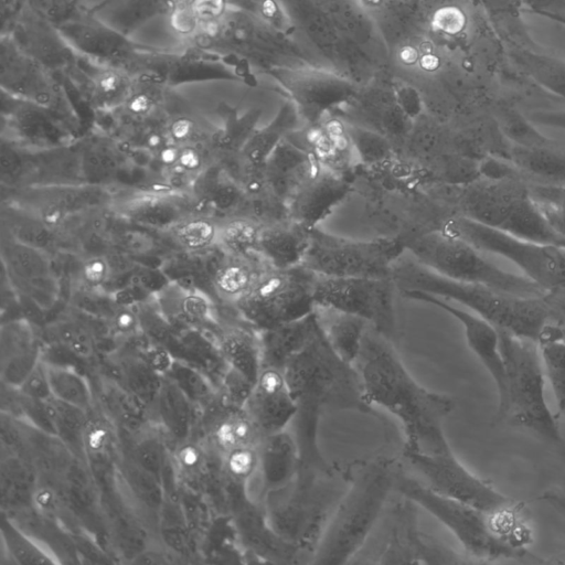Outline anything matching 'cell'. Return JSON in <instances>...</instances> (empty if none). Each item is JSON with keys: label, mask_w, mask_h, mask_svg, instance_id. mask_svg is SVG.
<instances>
[{"label": "cell", "mask_w": 565, "mask_h": 565, "mask_svg": "<svg viewBox=\"0 0 565 565\" xmlns=\"http://www.w3.org/2000/svg\"><path fill=\"white\" fill-rule=\"evenodd\" d=\"M320 323L316 312L259 332L263 366L282 370L313 337Z\"/></svg>", "instance_id": "obj_23"}, {"label": "cell", "mask_w": 565, "mask_h": 565, "mask_svg": "<svg viewBox=\"0 0 565 565\" xmlns=\"http://www.w3.org/2000/svg\"><path fill=\"white\" fill-rule=\"evenodd\" d=\"M158 296L160 309L167 318L177 317L195 323L215 322L211 299L198 289L170 284Z\"/></svg>", "instance_id": "obj_32"}, {"label": "cell", "mask_w": 565, "mask_h": 565, "mask_svg": "<svg viewBox=\"0 0 565 565\" xmlns=\"http://www.w3.org/2000/svg\"><path fill=\"white\" fill-rule=\"evenodd\" d=\"M535 204L551 225L565 241V185L527 181Z\"/></svg>", "instance_id": "obj_40"}, {"label": "cell", "mask_w": 565, "mask_h": 565, "mask_svg": "<svg viewBox=\"0 0 565 565\" xmlns=\"http://www.w3.org/2000/svg\"><path fill=\"white\" fill-rule=\"evenodd\" d=\"M19 390L26 396L42 402L53 397L50 390L44 362H40V364L35 367V370L31 373V375Z\"/></svg>", "instance_id": "obj_52"}, {"label": "cell", "mask_w": 565, "mask_h": 565, "mask_svg": "<svg viewBox=\"0 0 565 565\" xmlns=\"http://www.w3.org/2000/svg\"><path fill=\"white\" fill-rule=\"evenodd\" d=\"M416 504L404 498L395 508L380 564H462L472 563L466 555L431 544L418 530Z\"/></svg>", "instance_id": "obj_15"}, {"label": "cell", "mask_w": 565, "mask_h": 565, "mask_svg": "<svg viewBox=\"0 0 565 565\" xmlns=\"http://www.w3.org/2000/svg\"><path fill=\"white\" fill-rule=\"evenodd\" d=\"M39 349L33 328L26 319L11 320L2 324L0 335L1 361Z\"/></svg>", "instance_id": "obj_43"}, {"label": "cell", "mask_w": 565, "mask_h": 565, "mask_svg": "<svg viewBox=\"0 0 565 565\" xmlns=\"http://www.w3.org/2000/svg\"><path fill=\"white\" fill-rule=\"evenodd\" d=\"M202 162V156L194 147L184 145L182 148H180L177 166L181 170L185 172L198 171L201 169Z\"/></svg>", "instance_id": "obj_58"}, {"label": "cell", "mask_w": 565, "mask_h": 565, "mask_svg": "<svg viewBox=\"0 0 565 565\" xmlns=\"http://www.w3.org/2000/svg\"><path fill=\"white\" fill-rule=\"evenodd\" d=\"M315 312L333 351L347 363L356 361L370 323L355 315L316 306Z\"/></svg>", "instance_id": "obj_26"}, {"label": "cell", "mask_w": 565, "mask_h": 565, "mask_svg": "<svg viewBox=\"0 0 565 565\" xmlns=\"http://www.w3.org/2000/svg\"><path fill=\"white\" fill-rule=\"evenodd\" d=\"M1 258L8 276L17 286L53 275L44 249L21 243L9 235L2 237Z\"/></svg>", "instance_id": "obj_30"}, {"label": "cell", "mask_w": 565, "mask_h": 565, "mask_svg": "<svg viewBox=\"0 0 565 565\" xmlns=\"http://www.w3.org/2000/svg\"><path fill=\"white\" fill-rule=\"evenodd\" d=\"M81 276L87 287L92 289L102 288L111 276V269L107 257H88L81 268Z\"/></svg>", "instance_id": "obj_50"}, {"label": "cell", "mask_w": 565, "mask_h": 565, "mask_svg": "<svg viewBox=\"0 0 565 565\" xmlns=\"http://www.w3.org/2000/svg\"><path fill=\"white\" fill-rule=\"evenodd\" d=\"M269 265L259 255H233L213 273V286L223 299L236 302L256 282Z\"/></svg>", "instance_id": "obj_27"}, {"label": "cell", "mask_w": 565, "mask_h": 565, "mask_svg": "<svg viewBox=\"0 0 565 565\" xmlns=\"http://www.w3.org/2000/svg\"><path fill=\"white\" fill-rule=\"evenodd\" d=\"M540 501L546 503L557 514L565 519V494L558 489H548L539 498Z\"/></svg>", "instance_id": "obj_61"}, {"label": "cell", "mask_w": 565, "mask_h": 565, "mask_svg": "<svg viewBox=\"0 0 565 565\" xmlns=\"http://www.w3.org/2000/svg\"><path fill=\"white\" fill-rule=\"evenodd\" d=\"M365 402L392 415L404 434V458L452 451L444 422L454 399L423 386L406 369L391 340L369 326L356 361Z\"/></svg>", "instance_id": "obj_1"}, {"label": "cell", "mask_w": 565, "mask_h": 565, "mask_svg": "<svg viewBox=\"0 0 565 565\" xmlns=\"http://www.w3.org/2000/svg\"><path fill=\"white\" fill-rule=\"evenodd\" d=\"M482 253L499 255L547 292L565 290V246L525 239L462 215H451L441 227Z\"/></svg>", "instance_id": "obj_10"}, {"label": "cell", "mask_w": 565, "mask_h": 565, "mask_svg": "<svg viewBox=\"0 0 565 565\" xmlns=\"http://www.w3.org/2000/svg\"><path fill=\"white\" fill-rule=\"evenodd\" d=\"M146 289L130 279L129 284L120 286L110 292V299L116 307H137L151 298Z\"/></svg>", "instance_id": "obj_53"}, {"label": "cell", "mask_w": 565, "mask_h": 565, "mask_svg": "<svg viewBox=\"0 0 565 565\" xmlns=\"http://www.w3.org/2000/svg\"><path fill=\"white\" fill-rule=\"evenodd\" d=\"M141 359L156 373L162 375L171 372L175 365L171 353L160 343H153L146 348Z\"/></svg>", "instance_id": "obj_54"}, {"label": "cell", "mask_w": 565, "mask_h": 565, "mask_svg": "<svg viewBox=\"0 0 565 565\" xmlns=\"http://www.w3.org/2000/svg\"><path fill=\"white\" fill-rule=\"evenodd\" d=\"M14 132L24 145L38 150L67 146L70 135L49 118L39 113L19 116L14 122Z\"/></svg>", "instance_id": "obj_37"}, {"label": "cell", "mask_w": 565, "mask_h": 565, "mask_svg": "<svg viewBox=\"0 0 565 565\" xmlns=\"http://www.w3.org/2000/svg\"><path fill=\"white\" fill-rule=\"evenodd\" d=\"M350 472L332 465H305L286 486L264 493L263 508L270 526L311 561L316 544L348 488Z\"/></svg>", "instance_id": "obj_5"}, {"label": "cell", "mask_w": 565, "mask_h": 565, "mask_svg": "<svg viewBox=\"0 0 565 565\" xmlns=\"http://www.w3.org/2000/svg\"><path fill=\"white\" fill-rule=\"evenodd\" d=\"M218 349L226 366L254 385L263 367L259 332L228 328L220 335Z\"/></svg>", "instance_id": "obj_28"}, {"label": "cell", "mask_w": 565, "mask_h": 565, "mask_svg": "<svg viewBox=\"0 0 565 565\" xmlns=\"http://www.w3.org/2000/svg\"><path fill=\"white\" fill-rule=\"evenodd\" d=\"M201 189L206 200L218 210L233 207L241 196V190L234 181L214 169L207 171Z\"/></svg>", "instance_id": "obj_47"}, {"label": "cell", "mask_w": 565, "mask_h": 565, "mask_svg": "<svg viewBox=\"0 0 565 565\" xmlns=\"http://www.w3.org/2000/svg\"><path fill=\"white\" fill-rule=\"evenodd\" d=\"M54 341L79 358L94 353V339L90 331L77 320H60L51 328Z\"/></svg>", "instance_id": "obj_44"}, {"label": "cell", "mask_w": 565, "mask_h": 565, "mask_svg": "<svg viewBox=\"0 0 565 565\" xmlns=\"http://www.w3.org/2000/svg\"><path fill=\"white\" fill-rule=\"evenodd\" d=\"M434 490L470 504L493 516L519 509L487 480L472 473L449 451L440 455H415L405 458Z\"/></svg>", "instance_id": "obj_14"}, {"label": "cell", "mask_w": 565, "mask_h": 565, "mask_svg": "<svg viewBox=\"0 0 565 565\" xmlns=\"http://www.w3.org/2000/svg\"><path fill=\"white\" fill-rule=\"evenodd\" d=\"M12 536V541L11 543L8 545H10V550L13 552L14 556L15 557H33L35 563H39L41 562L39 558H36L35 556H42L41 554H39V551L31 544V542H29L24 537H21L20 535H18L17 537V534L13 533Z\"/></svg>", "instance_id": "obj_59"}, {"label": "cell", "mask_w": 565, "mask_h": 565, "mask_svg": "<svg viewBox=\"0 0 565 565\" xmlns=\"http://www.w3.org/2000/svg\"><path fill=\"white\" fill-rule=\"evenodd\" d=\"M297 403L291 423L301 463L331 465L319 443V423L328 409L373 413L365 402L360 375L353 364L343 361L331 348L321 328L282 369Z\"/></svg>", "instance_id": "obj_2"}, {"label": "cell", "mask_w": 565, "mask_h": 565, "mask_svg": "<svg viewBox=\"0 0 565 565\" xmlns=\"http://www.w3.org/2000/svg\"><path fill=\"white\" fill-rule=\"evenodd\" d=\"M406 250L407 242L401 236L353 239L313 227L302 265L328 277H392Z\"/></svg>", "instance_id": "obj_11"}, {"label": "cell", "mask_w": 565, "mask_h": 565, "mask_svg": "<svg viewBox=\"0 0 565 565\" xmlns=\"http://www.w3.org/2000/svg\"><path fill=\"white\" fill-rule=\"evenodd\" d=\"M53 398L87 411L93 404L89 383L85 376L70 366L44 362Z\"/></svg>", "instance_id": "obj_34"}, {"label": "cell", "mask_w": 565, "mask_h": 565, "mask_svg": "<svg viewBox=\"0 0 565 565\" xmlns=\"http://www.w3.org/2000/svg\"><path fill=\"white\" fill-rule=\"evenodd\" d=\"M499 332L505 384L498 396L494 423L530 431L565 450V439L545 397V374L536 341Z\"/></svg>", "instance_id": "obj_6"}, {"label": "cell", "mask_w": 565, "mask_h": 565, "mask_svg": "<svg viewBox=\"0 0 565 565\" xmlns=\"http://www.w3.org/2000/svg\"><path fill=\"white\" fill-rule=\"evenodd\" d=\"M217 232L218 225L204 216L185 217L172 228L175 242L190 252L202 250L216 243Z\"/></svg>", "instance_id": "obj_41"}, {"label": "cell", "mask_w": 565, "mask_h": 565, "mask_svg": "<svg viewBox=\"0 0 565 565\" xmlns=\"http://www.w3.org/2000/svg\"><path fill=\"white\" fill-rule=\"evenodd\" d=\"M396 458L377 456L350 470L347 490L313 550L312 564H345L365 544L395 489Z\"/></svg>", "instance_id": "obj_4"}, {"label": "cell", "mask_w": 565, "mask_h": 565, "mask_svg": "<svg viewBox=\"0 0 565 565\" xmlns=\"http://www.w3.org/2000/svg\"><path fill=\"white\" fill-rule=\"evenodd\" d=\"M347 128L356 159L361 163H381L391 156V143L383 135L356 126L347 125Z\"/></svg>", "instance_id": "obj_42"}, {"label": "cell", "mask_w": 565, "mask_h": 565, "mask_svg": "<svg viewBox=\"0 0 565 565\" xmlns=\"http://www.w3.org/2000/svg\"><path fill=\"white\" fill-rule=\"evenodd\" d=\"M351 189L349 174L316 163L285 201L290 221L313 228L326 220Z\"/></svg>", "instance_id": "obj_16"}, {"label": "cell", "mask_w": 565, "mask_h": 565, "mask_svg": "<svg viewBox=\"0 0 565 565\" xmlns=\"http://www.w3.org/2000/svg\"><path fill=\"white\" fill-rule=\"evenodd\" d=\"M244 409L263 437L287 429L298 407L284 371L263 366Z\"/></svg>", "instance_id": "obj_19"}, {"label": "cell", "mask_w": 565, "mask_h": 565, "mask_svg": "<svg viewBox=\"0 0 565 565\" xmlns=\"http://www.w3.org/2000/svg\"><path fill=\"white\" fill-rule=\"evenodd\" d=\"M212 437L220 450L241 446H258L263 435L244 408L230 412L213 429Z\"/></svg>", "instance_id": "obj_35"}, {"label": "cell", "mask_w": 565, "mask_h": 565, "mask_svg": "<svg viewBox=\"0 0 565 565\" xmlns=\"http://www.w3.org/2000/svg\"><path fill=\"white\" fill-rule=\"evenodd\" d=\"M317 162L287 137L277 146L262 170L276 196L286 201Z\"/></svg>", "instance_id": "obj_25"}, {"label": "cell", "mask_w": 565, "mask_h": 565, "mask_svg": "<svg viewBox=\"0 0 565 565\" xmlns=\"http://www.w3.org/2000/svg\"><path fill=\"white\" fill-rule=\"evenodd\" d=\"M392 278L401 291L419 290L446 299L480 316L497 330L537 343L562 324L550 292L544 297H520L450 279L423 266L409 254L395 263Z\"/></svg>", "instance_id": "obj_3"}, {"label": "cell", "mask_w": 565, "mask_h": 565, "mask_svg": "<svg viewBox=\"0 0 565 565\" xmlns=\"http://www.w3.org/2000/svg\"><path fill=\"white\" fill-rule=\"evenodd\" d=\"M22 168L23 160L18 150L10 143L6 145L2 142L0 150V170L2 177H15L22 171Z\"/></svg>", "instance_id": "obj_57"}, {"label": "cell", "mask_w": 565, "mask_h": 565, "mask_svg": "<svg viewBox=\"0 0 565 565\" xmlns=\"http://www.w3.org/2000/svg\"><path fill=\"white\" fill-rule=\"evenodd\" d=\"M408 254L428 269L450 279L484 285L520 297H544L548 292L524 275L501 269L463 239L441 228L407 243Z\"/></svg>", "instance_id": "obj_9"}, {"label": "cell", "mask_w": 565, "mask_h": 565, "mask_svg": "<svg viewBox=\"0 0 565 565\" xmlns=\"http://www.w3.org/2000/svg\"><path fill=\"white\" fill-rule=\"evenodd\" d=\"M22 199V207L55 230L68 215L103 205L108 195L99 184L76 182L36 185Z\"/></svg>", "instance_id": "obj_18"}, {"label": "cell", "mask_w": 565, "mask_h": 565, "mask_svg": "<svg viewBox=\"0 0 565 565\" xmlns=\"http://www.w3.org/2000/svg\"><path fill=\"white\" fill-rule=\"evenodd\" d=\"M258 446H241L224 454L226 475L236 483L247 486L258 470Z\"/></svg>", "instance_id": "obj_46"}, {"label": "cell", "mask_w": 565, "mask_h": 565, "mask_svg": "<svg viewBox=\"0 0 565 565\" xmlns=\"http://www.w3.org/2000/svg\"><path fill=\"white\" fill-rule=\"evenodd\" d=\"M508 160L526 181L565 185V150L551 141L536 146L510 143Z\"/></svg>", "instance_id": "obj_24"}, {"label": "cell", "mask_w": 565, "mask_h": 565, "mask_svg": "<svg viewBox=\"0 0 565 565\" xmlns=\"http://www.w3.org/2000/svg\"><path fill=\"white\" fill-rule=\"evenodd\" d=\"M539 345L545 379L552 388L559 413L565 416V330L545 338Z\"/></svg>", "instance_id": "obj_38"}, {"label": "cell", "mask_w": 565, "mask_h": 565, "mask_svg": "<svg viewBox=\"0 0 565 565\" xmlns=\"http://www.w3.org/2000/svg\"><path fill=\"white\" fill-rule=\"evenodd\" d=\"M162 424L177 439L184 441L189 435L192 408L188 394L173 380L162 381L157 396Z\"/></svg>", "instance_id": "obj_33"}, {"label": "cell", "mask_w": 565, "mask_h": 565, "mask_svg": "<svg viewBox=\"0 0 565 565\" xmlns=\"http://www.w3.org/2000/svg\"><path fill=\"white\" fill-rule=\"evenodd\" d=\"M259 225L247 218H234L218 225L217 241L227 254L258 255Z\"/></svg>", "instance_id": "obj_39"}, {"label": "cell", "mask_w": 565, "mask_h": 565, "mask_svg": "<svg viewBox=\"0 0 565 565\" xmlns=\"http://www.w3.org/2000/svg\"><path fill=\"white\" fill-rule=\"evenodd\" d=\"M195 132L194 124L188 119H180L170 127V136L175 143L188 142Z\"/></svg>", "instance_id": "obj_60"}, {"label": "cell", "mask_w": 565, "mask_h": 565, "mask_svg": "<svg viewBox=\"0 0 565 565\" xmlns=\"http://www.w3.org/2000/svg\"><path fill=\"white\" fill-rule=\"evenodd\" d=\"M140 329L156 343H164L171 337V329L161 309L149 305V300L137 306Z\"/></svg>", "instance_id": "obj_49"}, {"label": "cell", "mask_w": 565, "mask_h": 565, "mask_svg": "<svg viewBox=\"0 0 565 565\" xmlns=\"http://www.w3.org/2000/svg\"><path fill=\"white\" fill-rule=\"evenodd\" d=\"M317 274L302 264L288 269L267 268L235 305L257 331L268 330L315 311Z\"/></svg>", "instance_id": "obj_12"}, {"label": "cell", "mask_w": 565, "mask_h": 565, "mask_svg": "<svg viewBox=\"0 0 565 565\" xmlns=\"http://www.w3.org/2000/svg\"><path fill=\"white\" fill-rule=\"evenodd\" d=\"M117 209L132 223L158 230H172L186 217L174 201L157 194L145 193L126 198L118 202Z\"/></svg>", "instance_id": "obj_29"}, {"label": "cell", "mask_w": 565, "mask_h": 565, "mask_svg": "<svg viewBox=\"0 0 565 565\" xmlns=\"http://www.w3.org/2000/svg\"><path fill=\"white\" fill-rule=\"evenodd\" d=\"M131 280L152 296L160 294L170 285L168 276L162 270L150 266H139L132 269Z\"/></svg>", "instance_id": "obj_51"}, {"label": "cell", "mask_w": 565, "mask_h": 565, "mask_svg": "<svg viewBox=\"0 0 565 565\" xmlns=\"http://www.w3.org/2000/svg\"><path fill=\"white\" fill-rule=\"evenodd\" d=\"M296 126L295 109L287 105L267 126L252 132L239 150L245 163L254 169H262L277 146L296 130Z\"/></svg>", "instance_id": "obj_31"}, {"label": "cell", "mask_w": 565, "mask_h": 565, "mask_svg": "<svg viewBox=\"0 0 565 565\" xmlns=\"http://www.w3.org/2000/svg\"><path fill=\"white\" fill-rule=\"evenodd\" d=\"M117 169L115 158L104 150L87 148L81 153L82 178L88 183L99 184L109 179Z\"/></svg>", "instance_id": "obj_48"}, {"label": "cell", "mask_w": 565, "mask_h": 565, "mask_svg": "<svg viewBox=\"0 0 565 565\" xmlns=\"http://www.w3.org/2000/svg\"><path fill=\"white\" fill-rule=\"evenodd\" d=\"M258 458L264 493L290 482L301 462L298 443L287 429L264 436L258 445Z\"/></svg>", "instance_id": "obj_21"}, {"label": "cell", "mask_w": 565, "mask_h": 565, "mask_svg": "<svg viewBox=\"0 0 565 565\" xmlns=\"http://www.w3.org/2000/svg\"><path fill=\"white\" fill-rule=\"evenodd\" d=\"M110 320L115 332L121 335L134 334L141 330L137 310L130 307H116Z\"/></svg>", "instance_id": "obj_56"}, {"label": "cell", "mask_w": 565, "mask_h": 565, "mask_svg": "<svg viewBox=\"0 0 565 565\" xmlns=\"http://www.w3.org/2000/svg\"><path fill=\"white\" fill-rule=\"evenodd\" d=\"M392 277H328L317 275L316 306L333 308L365 319L370 326L392 340L395 331Z\"/></svg>", "instance_id": "obj_13"}, {"label": "cell", "mask_w": 565, "mask_h": 565, "mask_svg": "<svg viewBox=\"0 0 565 565\" xmlns=\"http://www.w3.org/2000/svg\"><path fill=\"white\" fill-rule=\"evenodd\" d=\"M402 295L405 298L438 307L462 326L469 349L489 373L499 396L504 390L505 371L497 328L475 312L434 295L419 290H405Z\"/></svg>", "instance_id": "obj_17"}, {"label": "cell", "mask_w": 565, "mask_h": 565, "mask_svg": "<svg viewBox=\"0 0 565 565\" xmlns=\"http://www.w3.org/2000/svg\"><path fill=\"white\" fill-rule=\"evenodd\" d=\"M551 296L556 305L561 320L565 326V290H558L551 292Z\"/></svg>", "instance_id": "obj_62"}, {"label": "cell", "mask_w": 565, "mask_h": 565, "mask_svg": "<svg viewBox=\"0 0 565 565\" xmlns=\"http://www.w3.org/2000/svg\"><path fill=\"white\" fill-rule=\"evenodd\" d=\"M124 374L131 391L143 401L157 399L162 382L142 359H130L124 364Z\"/></svg>", "instance_id": "obj_45"}, {"label": "cell", "mask_w": 565, "mask_h": 565, "mask_svg": "<svg viewBox=\"0 0 565 565\" xmlns=\"http://www.w3.org/2000/svg\"><path fill=\"white\" fill-rule=\"evenodd\" d=\"M395 490L450 531L471 562L524 559L533 556L526 547H521L500 534L493 515L445 495L420 479L401 471Z\"/></svg>", "instance_id": "obj_8"}, {"label": "cell", "mask_w": 565, "mask_h": 565, "mask_svg": "<svg viewBox=\"0 0 565 565\" xmlns=\"http://www.w3.org/2000/svg\"><path fill=\"white\" fill-rule=\"evenodd\" d=\"M310 228L292 221L262 226L257 253L274 269H288L302 264Z\"/></svg>", "instance_id": "obj_22"}, {"label": "cell", "mask_w": 565, "mask_h": 565, "mask_svg": "<svg viewBox=\"0 0 565 565\" xmlns=\"http://www.w3.org/2000/svg\"><path fill=\"white\" fill-rule=\"evenodd\" d=\"M204 454L202 448L193 443H183L175 452L178 467L184 473H194L203 465Z\"/></svg>", "instance_id": "obj_55"}, {"label": "cell", "mask_w": 565, "mask_h": 565, "mask_svg": "<svg viewBox=\"0 0 565 565\" xmlns=\"http://www.w3.org/2000/svg\"><path fill=\"white\" fill-rule=\"evenodd\" d=\"M508 163L497 175L465 182L456 214L525 239L565 246L532 199L527 181Z\"/></svg>", "instance_id": "obj_7"}, {"label": "cell", "mask_w": 565, "mask_h": 565, "mask_svg": "<svg viewBox=\"0 0 565 565\" xmlns=\"http://www.w3.org/2000/svg\"><path fill=\"white\" fill-rule=\"evenodd\" d=\"M3 226L12 238L44 249L53 242L54 230L22 206H9L3 212Z\"/></svg>", "instance_id": "obj_36"}, {"label": "cell", "mask_w": 565, "mask_h": 565, "mask_svg": "<svg viewBox=\"0 0 565 565\" xmlns=\"http://www.w3.org/2000/svg\"><path fill=\"white\" fill-rule=\"evenodd\" d=\"M287 138L317 163L339 173L349 174L356 159L347 125L339 120L309 125L305 130H294Z\"/></svg>", "instance_id": "obj_20"}]
</instances>
